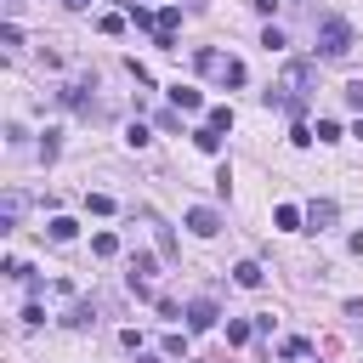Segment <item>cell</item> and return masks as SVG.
Wrapping results in <instances>:
<instances>
[{"label":"cell","instance_id":"obj_23","mask_svg":"<svg viewBox=\"0 0 363 363\" xmlns=\"http://www.w3.org/2000/svg\"><path fill=\"white\" fill-rule=\"evenodd\" d=\"M125 142H130V147H147V142H153V130H147V125H130V130H125Z\"/></svg>","mask_w":363,"mask_h":363},{"label":"cell","instance_id":"obj_29","mask_svg":"<svg viewBox=\"0 0 363 363\" xmlns=\"http://www.w3.org/2000/svg\"><path fill=\"white\" fill-rule=\"evenodd\" d=\"M352 136H357V142H363V119H357V125H352Z\"/></svg>","mask_w":363,"mask_h":363},{"label":"cell","instance_id":"obj_15","mask_svg":"<svg viewBox=\"0 0 363 363\" xmlns=\"http://www.w3.org/2000/svg\"><path fill=\"white\" fill-rule=\"evenodd\" d=\"M85 210H91V216H113V199H108V193H85Z\"/></svg>","mask_w":363,"mask_h":363},{"label":"cell","instance_id":"obj_18","mask_svg":"<svg viewBox=\"0 0 363 363\" xmlns=\"http://www.w3.org/2000/svg\"><path fill=\"white\" fill-rule=\"evenodd\" d=\"M221 79H227V85H244V62L227 57V62H221Z\"/></svg>","mask_w":363,"mask_h":363},{"label":"cell","instance_id":"obj_17","mask_svg":"<svg viewBox=\"0 0 363 363\" xmlns=\"http://www.w3.org/2000/svg\"><path fill=\"white\" fill-rule=\"evenodd\" d=\"M96 28H102V34H125V11H108V17H96Z\"/></svg>","mask_w":363,"mask_h":363},{"label":"cell","instance_id":"obj_20","mask_svg":"<svg viewBox=\"0 0 363 363\" xmlns=\"http://www.w3.org/2000/svg\"><path fill=\"white\" fill-rule=\"evenodd\" d=\"M278 352H284V357H306V352H312V340H301V335H289V340H284Z\"/></svg>","mask_w":363,"mask_h":363},{"label":"cell","instance_id":"obj_27","mask_svg":"<svg viewBox=\"0 0 363 363\" xmlns=\"http://www.w3.org/2000/svg\"><path fill=\"white\" fill-rule=\"evenodd\" d=\"M113 6H119V11H125V17H130V11H136V0H113Z\"/></svg>","mask_w":363,"mask_h":363},{"label":"cell","instance_id":"obj_10","mask_svg":"<svg viewBox=\"0 0 363 363\" xmlns=\"http://www.w3.org/2000/svg\"><path fill=\"white\" fill-rule=\"evenodd\" d=\"M193 147H199V153H221V130L199 125V130H193Z\"/></svg>","mask_w":363,"mask_h":363},{"label":"cell","instance_id":"obj_12","mask_svg":"<svg viewBox=\"0 0 363 363\" xmlns=\"http://www.w3.org/2000/svg\"><path fill=\"white\" fill-rule=\"evenodd\" d=\"M17 216H23V199H17V193H6V204H0V227L11 233V227H17Z\"/></svg>","mask_w":363,"mask_h":363},{"label":"cell","instance_id":"obj_11","mask_svg":"<svg viewBox=\"0 0 363 363\" xmlns=\"http://www.w3.org/2000/svg\"><path fill=\"white\" fill-rule=\"evenodd\" d=\"M233 278H238L244 289H261V278H267V272H261L255 261H238V267H233Z\"/></svg>","mask_w":363,"mask_h":363},{"label":"cell","instance_id":"obj_21","mask_svg":"<svg viewBox=\"0 0 363 363\" xmlns=\"http://www.w3.org/2000/svg\"><path fill=\"white\" fill-rule=\"evenodd\" d=\"M193 62H199V68H204V74H221V62H227V57H216V51H199V57H193Z\"/></svg>","mask_w":363,"mask_h":363},{"label":"cell","instance_id":"obj_25","mask_svg":"<svg viewBox=\"0 0 363 363\" xmlns=\"http://www.w3.org/2000/svg\"><path fill=\"white\" fill-rule=\"evenodd\" d=\"M261 45H267V51H284L289 40H284V28H267V34H261Z\"/></svg>","mask_w":363,"mask_h":363},{"label":"cell","instance_id":"obj_26","mask_svg":"<svg viewBox=\"0 0 363 363\" xmlns=\"http://www.w3.org/2000/svg\"><path fill=\"white\" fill-rule=\"evenodd\" d=\"M250 6H255V11H272V6H278V0H250Z\"/></svg>","mask_w":363,"mask_h":363},{"label":"cell","instance_id":"obj_3","mask_svg":"<svg viewBox=\"0 0 363 363\" xmlns=\"http://www.w3.org/2000/svg\"><path fill=\"white\" fill-rule=\"evenodd\" d=\"M187 227H193L199 238H216V233H221V216H216L210 204H193V210H187Z\"/></svg>","mask_w":363,"mask_h":363},{"label":"cell","instance_id":"obj_19","mask_svg":"<svg viewBox=\"0 0 363 363\" xmlns=\"http://www.w3.org/2000/svg\"><path fill=\"white\" fill-rule=\"evenodd\" d=\"M57 136H62V130H45V136H40V159H45V164H51V159H57V147H62Z\"/></svg>","mask_w":363,"mask_h":363},{"label":"cell","instance_id":"obj_6","mask_svg":"<svg viewBox=\"0 0 363 363\" xmlns=\"http://www.w3.org/2000/svg\"><path fill=\"white\" fill-rule=\"evenodd\" d=\"M216 318H221L216 301H193V306H187V329H216Z\"/></svg>","mask_w":363,"mask_h":363},{"label":"cell","instance_id":"obj_5","mask_svg":"<svg viewBox=\"0 0 363 363\" xmlns=\"http://www.w3.org/2000/svg\"><path fill=\"white\" fill-rule=\"evenodd\" d=\"M329 221H335V199H312V204H306V227H312V233H323Z\"/></svg>","mask_w":363,"mask_h":363},{"label":"cell","instance_id":"obj_2","mask_svg":"<svg viewBox=\"0 0 363 363\" xmlns=\"http://www.w3.org/2000/svg\"><path fill=\"white\" fill-rule=\"evenodd\" d=\"M346 51H352V23H346V17H323V23H318V57L340 62Z\"/></svg>","mask_w":363,"mask_h":363},{"label":"cell","instance_id":"obj_13","mask_svg":"<svg viewBox=\"0 0 363 363\" xmlns=\"http://www.w3.org/2000/svg\"><path fill=\"white\" fill-rule=\"evenodd\" d=\"M91 255H102V261L119 255V238H113V233H96V238H91Z\"/></svg>","mask_w":363,"mask_h":363},{"label":"cell","instance_id":"obj_24","mask_svg":"<svg viewBox=\"0 0 363 363\" xmlns=\"http://www.w3.org/2000/svg\"><path fill=\"white\" fill-rule=\"evenodd\" d=\"M340 96H346V108H357V113H363V79H352Z\"/></svg>","mask_w":363,"mask_h":363},{"label":"cell","instance_id":"obj_7","mask_svg":"<svg viewBox=\"0 0 363 363\" xmlns=\"http://www.w3.org/2000/svg\"><path fill=\"white\" fill-rule=\"evenodd\" d=\"M272 221H278L284 233H301V221H306V210H301V204H278V210H272Z\"/></svg>","mask_w":363,"mask_h":363},{"label":"cell","instance_id":"obj_4","mask_svg":"<svg viewBox=\"0 0 363 363\" xmlns=\"http://www.w3.org/2000/svg\"><path fill=\"white\" fill-rule=\"evenodd\" d=\"M170 102H176V113H199L204 108V91L199 85H170Z\"/></svg>","mask_w":363,"mask_h":363},{"label":"cell","instance_id":"obj_9","mask_svg":"<svg viewBox=\"0 0 363 363\" xmlns=\"http://www.w3.org/2000/svg\"><path fill=\"white\" fill-rule=\"evenodd\" d=\"M74 233H79V227H74L68 216H51V221H45V238H51V244H68Z\"/></svg>","mask_w":363,"mask_h":363},{"label":"cell","instance_id":"obj_16","mask_svg":"<svg viewBox=\"0 0 363 363\" xmlns=\"http://www.w3.org/2000/svg\"><path fill=\"white\" fill-rule=\"evenodd\" d=\"M250 329H255V323H244V318H233V323H227V346H244V340H250Z\"/></svg>","mask_w":363,"mask_h":363},{"label":"cell","instance_id":"obj_1","mask_svg":"<svg viewBox=\"0 0 363 363\" xmlns=\"http://www.w3.org/2000/svg\"><path fill=\"white\" fill-rule=\"evenodd\" d=\"M306 91H312V68L306 62H284L278 85L267 91V108H284V113H301L306 108Z\"/></svg>","mask_w":363,"mask_h":363},{"label":"cell","instance_id":"obj_14","mask_svg":"<svg viewBox=\"0 0 363 363\" xmlns=\"http://www.w3.org/2000/svg\"><path fill=\"white\" fill-rule=\"evenodd\" d=\"M204 125H210V130H233V108H227V102H221V108H210V119H204Z\"/></svg>","mask_w":363,"mask_h":363},{"label":"cell","instance_id":"obj_8","mask_svg":"<svg viewBox=\"0 0 363 363\" xmlns=\"http://www.w3.org/2000/svg\"><path fill=\"white\" fill-rule=\"evenodd\" d=\"M62 323H68V329H85V323H96V301H74Z\"/></svg>","mask_w":363,"mask_h":363},{"label":"cell","instance_id":"obj_28","mask_svg":"<svg viewBox=\"0 0 363 363\" xmlns=\"http://www.w3.org/2000/svg\"><path fill=\"white\" fill-rule=\"evenodd\" d=\"M62 6H68V11H85V6H91V0H62Z\"/></svg>","mask_w":363,"mask_h":363},{"label":"cell","instance_id":"obj_22","mask_svg":"<svg viewBox=\"0 0 363 363\" xmlns=\"http://www.w3.org/2000/svg\"><path fill=\"white\" fill-rule=\"evenodd\" d=\"M312 136H318V142H340V125H335V119H318V130H312Z\"/></svg>","mask_w":363,"mask_h":363}]
</instances>
